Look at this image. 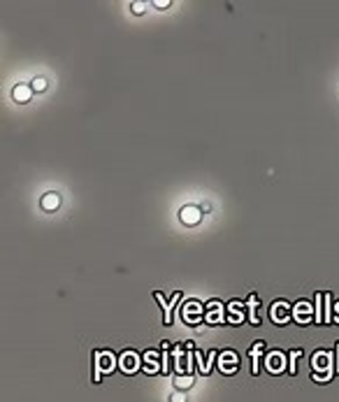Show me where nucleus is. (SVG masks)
I'll use <instances>...</instances> for the list:
<instances>
[{"mask_svg": "<svg viewBox=\"0 0 339 402\" xmlns=\"http://www.w3.org/2000/svg\"><path fill=\"white\" fill-rule=\"evenodd\" d=\"M153 7H158V9L170 7V0H156V2H153Z\"/></svg>", "mask_w": 339, "mask_h": 402, "instance_id": "14", "label": "nucleus"}, {"mask_svg": "<svg viewBox=\"0 0 339 402\" xmlns=\"http://www.w3.org/2000/svg\"><path fill=\"white\" fill-rule=\"evenodd\" d=\"M312 365H314V370H328V365H330V356H328L325 351H316V353H314Z\"/></svg>", "mask_w": 339, "mask_h": 402, "instance_id": "6", "label": "nucleus"}, {"mask_svg": "<svg viewBox=\"0 0 339 402\" xmlns=\"http://www.w3.org/2000/svg\"><path fill=\"white\" fill-rule=\"evenodd\" d=\"M144 7H146L144 2H130V12L133 14H144Z\"/></svg>", "mask_w": 339, "mask_h": 402, "instance_id": "13", "label": "nucleus"}, {"mask_svg": "<svg viewBox=\"0 0 339 402\" xmlns=\"http://www.w3.org/2000/svg\"><path fill=\"white\" fill-rule=\"evenodd\" d=\"M100 365H102V370H112V367H114L112 365V356H109V353H102V356H100Z\"/></svg>", "mask_w": 339, "mask_h": 402, "instance_id": "11", "label": "nucleus"}, {"mask_svg": "<svg viewBox=\"0 0 339 402\" xmlns=\"http://www.w3.org/2000/svg\"><path fill=\"white\" fill-rule=\"evenodd\" d=\"M337 372H339V342H337Z\"/></svg>", "mask_w": 339, "mask_h": 402, "instance_id": "17", "label": "nucleus"}, {"mask_svg": "<svg viewBox=\"0 0 339 402\" xmlns=\"http://www.w3.org/2000/svg\"><path fill=\"white\" fill-rule=\"evenodd\" d=\"M153 298H156V300L163 304V309H165V323L170 326V321H172V319H170V307L165 304V298H163V293H153Z\"/></svg>", "mask_w": 339, "mask_h": 402, "instance_id": "10", "label": "nucleus"}, {"mask_svg": "<svg viewBox=\"0 0 339 402\" xmlns=\"http://www.w3.org/2000/svg\"><path fill=\"white\" fill-rule=\"evenodd\" d=\"M200 209H202V214H205V212H212V202H202Z\"/></svg>", "mask_w": 339, "mask_h": 402, "instance_id": "16", "label": "nucleus"}, {"mask_svg": "<svg viewBox=\"0 0 339 402\" xmlns=\"http://www.w3.org/2000/svg\"><path fill=\"white\" fill-rule=\"evenodd\" d=\"M30 96H33V89L28 84H17L12 89V98L17 100V102H21V105H26L28 100H30Z\"/></svg>", "mask_w": 339, "mask_h": 402, "instance_id": "2", "label": "nucleus"}, {"mask_svg": "<svg viewBox=\"0 0 339 402\" xmlns=\"http://www.w3.org/2000/svg\"><path fill=\"white\" fill-rule=\"evenodd\" d=\"M40 207H42L45 212H54V209L61 207V196H58V193H47V196H42V200H40Z\"/></svg>", "mask_w": 339, "mask_h": 402, "instance_id": "3", "label": "nucleus"}, {"mask_svg": "<svg viewBox=\"0 0 339 402\" xmlns=\"http://www.w3.org/2000/svg\"><path fill=\"white\" fill-rule=\"evenodd\" d=\"M267 367L272 370V372H281V370L286 367L284 356H281V353H272V356L267 358Z\"/></svg>", "mask_w": 339, "mask_h": 402, "instance_id": "7", "label": "nucleus"}, {"mask_svg": "<svg viewBox=\"0 0 339 402\" xmlns=\"http://www.w3.org/2000/svg\"><path fill=\"white\" fill-rule=\"evenodd\" d=\"M179 221L184 226H197L202 221V209L195 205H184L179 209Z\"/></svg>", "mask_w": 339, "mask_h": 402, "instance_id": "1", "label": "nucleus"}, {"mask_svg": "<svg viewBox=\"0 0 339 402\" xmlns=\"http://www.w3.org/2000/svg\"><path fill=\"white\" fill-rule=\"evenodd\" d=\"M193 384H195V381H193V377H191V375L174 377V386H177V391H186V388H191Z\"/></svg>", "mask_w": 339, "mask_h": 402, "instance_id": "8", "label": "nucleus"}, {"mask_svg": "<svg viewBox=\"0 0 339 402\" xmlns=\"http://www.w3.org/2000/svg\"><path fill=\"white\" fill-rule=\"evenodd\" d=\"M121 367H123V372H135V370L140 367V358L135 356V353H123Z\"/></svg>", "mask_w": 339, "mask_h": 402, "instance_id": "5", "label": "nucleus"}, {"mask_svg": "<svg viewBox=\"0 0 339 402\" xmlns=\"http://www.w3.org/2000/svg\"><path fill=\"white\" fill-rule=\"evenodd\" d=\"M30 89L33 91H47V79L45 77H35V79L30 81Z\"/></svg>", "mask_w": 339, "mask_h": 402, "instance_id": "9", "label": "nucleus"}, {"mask_svg": "<svg viewBox=\"0 0 339 402\" xmlns=\"http://www.w3.org/2000/svg\"><path fill=\"white\" fill-rule=\"evenodd\" d=\"M297 356H300V351H293V353H291V358H293V360H295V358H297ZM288 372H291V375H295V365H291V367H288Z\"/></svg>", "mask_w": 339, "mask_h": 402, "instance_id": "15", "label": "nucleus"}, {"mask_svg": "<svg viewBox=\"0 0 339 402\" xmlns=\"http://www.w3.org/2000/svg\"><path fill=\"white\" fill-rule=\"evenodd\" d=\"M170 402H186V393H184V391H174V393H170Z\"/></svg>", "mask_w": 339, "mask_h": 402, "instance_id": "12", "label": "nucleus"}, {"mask_svg": "<svg viewBox=\"0 0 339 402\" xmlns=\"http://www.w3.org/2000/svg\"><path fill=\"white\" fill-rule=\"evenodd\" d=\"M235 370H237V356H235V351H228V353L221 356V372H225V375L230 372L232 375Z\"/></svg>", "mask_w": 339, "mask_h": 402, "instance_id": "4", "label": "nucleus"}]
</instances>
